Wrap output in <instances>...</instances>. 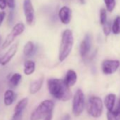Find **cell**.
<instances>
[{
    "mask_svg": "<svg viewBox=\"0 0 120 120\" xmlns=\"http://www.w3.org/2000/svg\"><path fill=\"white\" fill-rule=\"evenodd\" d=\"M59 17L61 22L64 24H69L71 20L72 12L70 8L68 7H63L59 11Z\"/></svg>",
    "mask_w": 120,
    "mask_h": 120,
    "instance_id": "8fae6325",
    "label": "cell"
},
{
    "mask_svg": "<svg viewBox=\"0 0 120 120\" xmlns=\"http://www.w3.org/2000/svg\"><path fill=\"white\" fill-rule=\"evenodd\" d=\"M76 81H77L76 73L72 69L69 70L67 71L65 79H64V81L67 83V85L69 87H71L76 83Z\"/></svg>",
    "mask_w": 120,
    "mask_h": 120,
    "instance_id": "5bb4252c",
    "label": "cell"
},
{
    "mask_svg": "<svg viewBox=\"0 0 120 120\" xmlns=\"http://www.w3.org/2000/svg\"><path fill=\"white\" fill-rule=\"evenodd\" d=\"M7 6L10 9H14V7H15V0H7Z\"/></svg>",
    "mask_w": 120,
    "mask_h": 120,
    "instance_id": "484cf974",
    "label": "cell"
},
{
    "mask_svg": "<svg viewBox=\"0 0 120 120\" xmlns=\"http://www.w3.org/2000/svg\"><path fill=\"white\" fill-rule=\"evenodd\" d=\"M112 31L115 35L120 33V16H117L114 19L112 26Z\"/></svg>",
    "mask_w": 120,
    "mask_h": 120,
    "instance_id": "ffe728a7",
    "label": "cell"
},
{
    "mask_svg": "<svg viewBox=\"0 0 120 120\" xmlns=\"http://www.w3.org/2000/svg\"><path fill=\"white\" fill-rule=\"evenodd\" d=\"M35 51V45L33 42L28 41L23 47V54L26 56H30Z\"/></svg>",
    "mask_w": 120,
    "mask_h": 120,
    "instance_id": "ac0fdd59",
    "label": "cell"
},
{
    "mask_svg": "<svg viewBox=\"0 0 120 120\" xmlns=\"http://www.w3.org/2000/svg\"><path fill=\"white\" fill-rule=\"evenodd\" d=\"M18 47H19V42H16L15 44H14L12 46L10 47V48L9 49V50L2 57L1 64L2 66H4V65L7 64L11 61V60L12 59V58L14 56V55L17 52Z\"/></svg>",
    "mask_w": 120,
    "mask_h": 120,
    "instance_id": "30bf717a",
    "label": "cell"
},
{
    "mask_svg": "<svg viewBox=\"0 0 120 120\" xmlns=\"http://www.w3.org/2000/svg\"><path fill=\"white\" fill-rule=\"evenodd\" d=\"M54 107L53 101L49 100L42 101L31 114L30 120H52Z\"/></svg>",
    "mask_w": 120,
    "mask_h": 120,
    "instance_id": "7a4b0ae2",
    "label": "cell"
},
{
    "mask_svg": "<svg viewBox=\"0 0 120 120\" xmlns=\"http://www.w3.org/2000/svg\"><path fill=\"white\" fill-rule=\"evenodd\" d=\"M103 104L101 98L97 96L90 97L87 105V111L88 114L94 118H98L101 116Z\"/></svg>",
    "mask_w": 120,
    "mask_h": 120,
    "instance_id": "277c9868",
    "label": "cell"
},
{
    "mask_svg": "<svg viewBox=\"0 0 120 120\" xmlns=\"http://www.w3.org/2000/svg\"><path fill=\"white\" fill-rule=\"evenodd\" d=\"M100 21L101 25H104L106 23L107 21V10L104 8H102L100 9Z\"/></svg>",
    "mask_w": 120,
    "mask_h": 120,
    "instance_id": "7402d4cb",
    "label": "cell"
},
{
    "mask_svg": "<svg viewBox=\"0 0 120 120\" xmlns=\"http://www.w3.org/2000/svg\"><path fill=\"white\" fill-rule=\"evenodd\" d=\"M63 120H70V116L67 114L63 117Z\"/></svg>",
    "mask_w": 120,
    "mask_h": 120,
    "instance_id": "4dcf8cb0",
    "label": "cell"
},
{
    "mask_svg": "<svg viewBox=\"0 0 120 120\" xmlns=\"http://www.w3.org/2000/svg\"><path fill=\"white\" fill-rule=\"evenodd\" d=\"M92 45V37L90 34H86L80 45V54L83 58L90 52Z\"/></svg>",
    "mask_w": 120,
    "mask_h": 120,
    "instance_id": "9c48e42d",
    "label": "cell"
},
{
    "mask_svg": "<svg viewBox=\"0 0 120 120\" xmlns=\"http://www.w3.org/2000/svg\"><path fill=\"white\" fill-rule=\"evenodd\" d=\"M7 6V0H0V9L4 10L6 9Z\"/></svg>",
    "mask_w": 120,
    "mask_h": 120,
    "instance_id": "d4e9b609",
    "label": "cell"
},
{
    "mask_svg": "<svg viewBox=\"0 0 120 120\" xmlns=\"http://www.w3.org/2000/svg\"><path fill=\"white\" fill-rule=\"evenodd\" d=\"M107 10L109 12H112L115 7V0H104Z\"/></svg>",
    "mask_w": 120,
    "mask_h": 120,
    "instance_id": "603a6c76",
    "label": "cell"
},
{
    "mask_svg": "<svg viewBox=\"0 0 120 120\" xmlns=\"http://www.w3.org/2000/svg\"><path fill=\"white\" fill-rule=\"evenodd\" d=\"M47 87L50 94L56 99L61 101L69 100L72 93L64 80L59 79H50L47 81Z\"/></svg>",
    "mask_w": 120,
    "mask_h": 120,
    "instance_id": "6da1fadb",
    "label": "cell"
},
{
    "mask_svg": "<svg viewBox=\"0 0 120 120\" xmlns=\"http://www.w3.org/2000/svg\"><path fill=\"white\" fill-rule=\"evenodd\" d=\"M28 102V100L27 98H24L22 100H21L16 105L14 108V112L13 116H21L23 115V110L26 107Z\"/></svg>",
    "mask_w": 120,
    "mask_h": 120,
    "instance_id": "7c38bea8",
    "label": "cell"
},
{
    "mask_svg": "<svg viewBox=\"0 0 120 120\" xmlns=\"http://www.w3.org/2000/svg\"><path fill=\"white\" fill-rule=\"evenodd\" d=\"M120 62L118 60L107 59L102 64V70L105 74H112L118 69Z\"/></svg>",
    "mask_w": 120,
    "mask_h": 120,
    "instance_id": "ba28073f",
    "label": "cell"
},
{
    "mask_svg": "<svg viewBox=\"0 0 120 120\" xmlns=\"http://www.w3.org/2000/svg\"><path fill=\"white\" fill-rule=\"evenodd\" d=\"M85 107V98L83 92L81 89H78L73 98L72 111L75 116L81 114Z\"/></svg>",
    "mask_w": 120,
    "mask_h": 120,
    "instance_id": "5b68a950",
    "label": "cell"
},
{
    "mask_svg": "<svg viewBox=\"0 0 120 120\" xmlns=\"http://www.w3.org/2000/svg\"><path fill=\"white\" fill-rule=\"evenodd\" d=\"M74 45V36L71 30H65L62 35L61 43L59 47V59L60 62H63L70 54Z\"/></svg>",
    "mask_w": 120,
    "mask_h": 120,
    "instance_id": "3957f363",
    "label": "cell"
},
{
    "mask_svg": "<svg viewBox=\"0 0 120 120\" xmlns=\"http://www.w3.org/2000/svg\"><path fill=\"white\" fill-rule=\"evenodd\" d=\"M107 120H120V113H118L114 110L108 111L107 113Z\"/></svg>",
    "mask_w": 120,
    "mask_h": 120,
    "instance_id": "44dd1931",
    "label": "cell"
},
{
    "mask_svg": "<svg viewBox=\"0 0 120 120\" xmlns=\"http://www.w3.org/2000/svg\"><path fill=\"white\" fill-rule=\"evenodd\" d=\"M35 70V63L32 60H27L24 63L23 72L26 75L29 76L33 74Z\"/></svg>",
    "mask_w": 120,
    "mask_h": 120,
    "instance_id": "2e32d148",
    "label": "cell"
},
{
    "mask_svg": "<svg viewBox=\"0 0 120 120\" xmlns=\"http://www.w3.org/2000/svg\"><path fill=\"white\" fill-rule=\"evenodd\" d=\"M5 16H6V13L4 11H0V26H2V24L4 20Z\"/></svg>",
    "mask_w": 120,
    "mask_h": 120,
    "instance_id": "4316f807",
    "label": "cell"
},
{
    "mask_svg": "<svg viewBox=\"0 0 120 120\" xmlns=\"http://www.w3.org/2000/svg\"><path fill=\"white\" fill-rule=\"evenodd\" d=\"M15 100V93L11 90H7L4 93V102L6 106L11 105Z\"/></svg>",
    "mask_w": 120,
    "mask_h": 120,
    "instance_id": "e0dca14e",
    "label": "cell"
},
{
    "mask_svg": "<svg viewBox=\"0 0 120 120\" xmlns=\"http://www.w3.org/2000/svg\"><path fill=\"white\" fill-rule=\"evenodd\" d=\"M24 30H25V26L23 23H18L17 24H16L13 27L11 31L6 37L4 42L2 44V48L5 49V48L8 47L14 41V40L16 39V37H18L19 35H21L23 33Z\"/></svg>",
    "mask_w": 120,
    "mask_h": 120,
    "instance_id": "8992f818",
    "label": "cell"
},
{
    "mask_svg": "<svg viewBox=\"0 0 120 120\" xmlns=\"http://www.w3.org/2000/svg\"><path fill=\"white\" fill-rule=\"evenodd\" d=\"M116 100V95L114 94H109L105 98V105L108 111H112L114 109Z\"/></svg>",
    "mask_w": 120,
    "mask_h": 120,
    "instance_id": "9a60e30c",
    "label": "cell"
},
{
    "mask_svg": "<svg viewBox=\"0 0 120 120\" xmlns=\"http://www.w3.org/2000/svg\"><path fill=\"white\" fill-rule=\"evenodd\" d=\"M14 13L13 11H10L9 12V17H8V22H9V24H11L12 21H13V19H14Z\"/></svg>",
    "mask_w": 120,
    "mask_h": 120,
    "instance_id": "83f0119b",
    "label": "cell"
},
{
    "mask_svg": "<svg viewBox=\"0 0 120 120\" xmlns=\"http://www.w3.org/2000/svg\"><path fill=\"white\" fill-rule=\"evenodd\" d=\"M44 81V77L42 76L38 79L33 81L29 86V92L30 94H35L37 93L42 88Z\"/></svg>",
    "mask_w": 120,
    "mask_h": 120,
    "instance_id": "4fadbf2b",
    "label": "cell"
},
{
    "mask_svg": "<svg viewBox=\"0 0 120 120\" xmlns=\"http://www.w3.org/2000/svg\"><path fill=\"white\" fill-rule=\"evenodd\" d=\"M22 76L19 73H15L12 74L9 79V84L12 87H16L19 85L20 81H21Z\"/></svg>",
    "mask_w": 120,
    "mask_h": 120,
    "instance_id": "d6986e66",
    "label": "cell"
},
{
    "mask_svg": "<svg viewBox=\"0 0 120 120\" xmlns=\"http://www.w3.org/2000/svg\"><path fill=\"white\" fill-rule=\"evenodd\" d=\"M113 110H114V111L116 112L120 113V98H119V102H118V104H117L116 107L115 108V109H113Z\"/></svg>",
    "mask_w": 120,
    "mask_h": 120,
    "instance_id": "f1b7e54d",
    "label": "cell"
},
{
    "mask_svg": "<svg viewBox=\"0 0 120 120\" xmlns=\"http://www.w3.org/2000/svg\"><path fill=\"white\" fill-rule=\"evenodd\" d=\"M23 8L27 23L32 25L35 19V11L31 0H24Z\"/></svg>",
    "mask_w": 120,
    "mask_h": 120,
    "instance_id": "52a82bcc",
    "label": "cell"
},
{
    "mask_svg": "<svg viewBox=\"0 0 120 120\" xmlns=\"http://www.w3.org/2000/svg\"><path fill=\"white\" fill-rule=\"evenodd\" d=\"M12 120H22V115H21V116H13Z\"/></svg>",
    "mask_w": 120,
    "mask_h": 120,
    "instance_id": "f546056e",
    "label": "cell"
},
{
    "mask_svg": "<svg viewBox=\"0 0 120 120\" xmlns=\"http://www.w3.org/2000/svg\"><path fill=\"white\" fill-rule=\"evenodd\" d=\"M1 60H2V58H0V64H1Z\"/></svg>",
    "mask_w": 120,
    "mask_h": 120,
    "instance_id": "1f68e13d",
    "label": "cell"
},
{
    "mask_svg": "<svg viewBox=\"0 0 120 120\" xmlns=\"http://www.w3.org/2000/svg\"><path fill=\"white\" fill-rule=\"evenodd\" d=\"M112 25L109 21H107L105 24L103 25V32L105 35H109L112 31Z\"/></svg>",
    "mask_w": 120,
    "mask_h": 120,
    "instance_id": "cb8c5ba5",
    "label": "cell"
}]
</instances>
